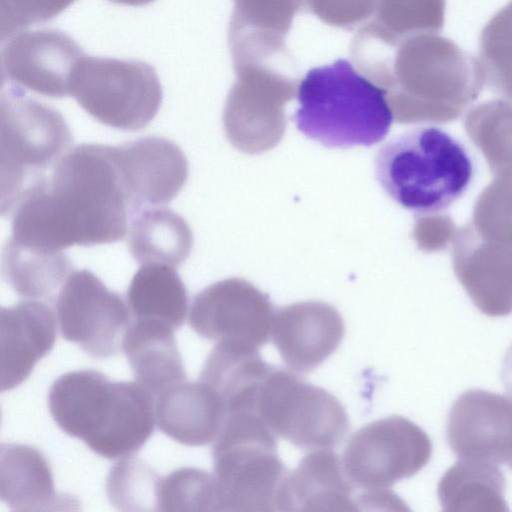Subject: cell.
<instances>
[{
	"mask_svg": "<svg viewBox=\"0 0 512 512\" xmlns=\"http://www.w3.org/2000/svg\"><path fill=\"white\" fill-rule=\"evenodd\" d=\"M9 240L46 252L124 238L130 208L114 146L70 149L12 212Z\"/></svg>",
	"mask_w": 512,
	"mask_h": 512,
	"instance_id": "cell-1",
	"label": "cell"
},
{
	"mask_svg": "<svg viewBox=\"0 0 512 512\" xmlns=\"http://www.w3.org/2000/svg\"><path fill=\"white\" fill-rule=\"evenodd\" d=\"M358 70L385 88L404 117L449 122L485 85L478 59L435 33L387 43L361 27L351 43Z\"/></svg>",
	"mask_w": 512,
	"mask_h": 512,
	"instance_id": "cell-2",
	"label": "cell"
},
{
	"mask_svg": "<svg viewBox=\"0 0 512 512\" xmlns=\"http://www.w3.org/2000/svg\"><path fill=\"white\" fill-rule=\"evenodd\" d=\"M153 395L138 382H113L86 369L61 375L49 390L50 413L66 434L110 459L129 457L151 437Z\"/></svg>",
	"mask_w": 512,
	"mask_h": 512,
	"instance_id": "cell-3",
	"label": "cell"
},
{
	"mask_svg": "<svg viewBox=\"0 0 512 512\" xmlns=\"http://www.w3.org/2000/svg\"><path fill=\"white\" fill-rule=\"evenodd\" d=\"M375 177L401 207L421 216L449 209L472 185L476 160L457 137L435 125L407 130L384 144Z\"/></svg>",
	"mask_w": 512,
	"mask_h": 512,
	"instance_id": "cell-4",
	"label": "cell"
},
{
	"mask_svg": "<svg viewBox=\"0 0 512 512\" xmlns=\"http://www.w3.org/2000/svg\"><path fill=\"white\" fill-rule=\"evenodd\" d=\"M296 96L297 129L328 148L372 146L392 126L387 90L343 58L307 71Z\"/></svg>",
	"mask_w": 512,
	"mask_h": 512,
	"instance_id": "cell-5",
	"label": "cell"
},
{
	"mask_svg": "<svg viewBox=\"0 0 512 512\" xmlns=\"http://www.w3.org/2000/svg\"><path fill=\"white\" fill-rule=\"evenodd\" d=\"M453 268L485 315L512 313V173L479 195L469 222L453 238Z\"/></svg>",
	"mask_w": 512,
	"mask_h": 512,
	"instance_id": "cell-6",
	"label": "cell"
},
{
	"mask_svg": "<svg viewBox=\"0 0 512 512\" xmlns=\"http://www.w3.org/2000/svg\"><path fill=\"white\" fill-rule=\"evenodd\" d=\"M219 511H274L290 472L277 455L276 435L253 411L228 414L214 441Z\"/></svg>",
	"mask_w": 512,
	"mask_h": 512,
	"instance_id": "cell-7",
	"label": "cell"
},
{
	"mask_svg": "<svg viewBox=\"0 0 512 512\" xmlns=\"http://www.w3.org/2000/svg\"><path fill=\"white\" fill-rule=\"evenodd\" d=\"M1 212L10 214L45 172L70 150L72 134L62 114L11 87L0 99Z\"/></svg>",
	"mask_w": 512,
	"mask_h": 512,
	"instance_id": "cell-8",
	"label": "cell"
},
{
	"mask_svg": "<svg viewBox=\"0 0 512 512\" xmlns=\"http://www.w3.org/2000/svg\"><path fill=\"white\" fill-rule=\"evenodd\" d=\"M70 96L100 123L136 131L154 119L163 92L155 69L146 62L83 55L71 78Z\"/></svg>",
	"mask_w": 512,
	"mask_h": 512,
	"instance_id": "cell-9",
	"label": "cell"
},
{
	"mask_svg": "<svg viewBox=\"0 0 512 512\" xmlns=\"http://www.w3.org/2000/svg\"><path fill=\"white\" fill-rule=\"evenodd\" d=\"M256 409L276 436L304 450L334 448L349 430L334 395L275 366L260 385Z\"/></svg>",
	"mask_w": 512,
	"mask_h": 512,
	"instance_id": "cell-10",
	"label": "cell"
},
{
	"mask_svg": "<svg viewBox=\"0 0 512 512\" xmlns=\"http://www.w3.org/2000/svg\"><path fill=\"white\" fill-rule=\"evenodd\" d=\"M432 443L426 432L402 416L368 423L349 439L343 468L351 482L379 492L418 473L429 462Z\"/></svg>",
	"mask_w": 512,
	"mask_h": 512,
	"instance_id": "cell-11",
	"label": "cell"
},
{
	"mask_svg": "<svg viewBox=\"0 0 512 512\" xmlns=\"http://www.w3.org/2000/svg\"><path fill=\"white\" fill-rule=\"evenodd\" d=\"M61 336L89 356L107 358L122 347L130 325L129 306L90 270H72L56 298Z\"/></svg>",
	"mask_w": 512,
	"mask_h": 512,
	"instance_id": "cell-12",
	"label": "cell"
},
{
	"mask_svg": "<svg viewBox=\"0 0 512 512\" xmlns=\"http://www.w3.org/2000/svg\"><path fill=\"white\" fill-rule=\"evenodd\" d=\"M189 325L209 340H232L260 347L269 340L273 322L268 299L237 280L215 283L196 295Z\"/></svg>",
	"mask_w": 512,
	"mask_h": 512,
	"instance_id": "cell-13",
	"label": "cell"
},
{
	"mask_svg": "<svg viewBox=\"0 0 512 512\" xmlns=\"http://www.w3.org/2000/svg\"><path fill=\"white\" fill-rule=\"evenodd\" d=\"M82 56L81 47L60 30L20 33L1 50L2 80L44 96L61 98L70 95L71 78Z\"/></svg>",
	"mask_w": 512,
	"mask_h": 512,
	"instance_id": "cell-14",
	"label": "cell"
},
{
	"mask_svg": "<svg viewBox=\"0 0 512 512\" xmlns=\"http://www.w3.org/2000/svg\"><path fill=\"white\" fill-rule=\"evenodd\" d=\"M446 431L459 458L512 468V396L481 389L462 393L451 406Z\"/></svg>",
	"mask_w": 512,
	"mask_h": 512,
	"instance_id": "cell-15",
	"label": "cell"
},
{
	"mask_svg": "<svg viewBox=\"0 0 512 512\" xmlns=\"http://www.w3.org/2000/svg\"><path fill=\"white\" fill-rule=\"evenodd\" d=\"M116 163L127 195L130 216L173 200L186 183L188 161L174 142L143 137L114 146Z\"/></svg>",
	"mask_w": 512,
	"mask_h": 512,
	"instance_id": "cell-16",
	"label": "cell"
},
{
	"mask_svg": "<svg viewBox=\"0 0 512 512\" xmlns=\"http://www.w3.org/2000/svg\"><path fill=\"white\" fill-rule=\"evenodd\" d=\"M345 334L339 312L322 302L287 306L273 317L271 337L283 362L306 373L318 367L338 348Z\"/></svg>",
	"mask_w": 512,
	"mask_h": 512,
	"instance_id": "cell-17",
	"label": "cell"
},
{
	"mask_svg": "<svg viewBox=\"0 0 512 512\" xmlns=\"http://www.w3.org/2000/svg\"><path fill=\"white\" fill-rule=\"evenodd\" d=\"M1 391L25 381L34 365L53 348L56 321L45 303L26 299L0 312Z\"/></svg>",
	"mask_w": 512,
	"mask_h": 512,
	"instance_id": "cell-18",
	"label": "cell"
},
{
	"mask_svg": "<svg viewBox=\"0 0 512 512\" xmlns=\"http://www.w3.org/2000/svg\"><path fill=\"white\" fill-rule=\"evenodd\" d=\"M302 0H233L228 45L233 65L285 55V39Z\"/></svg>",
	"mask_w": 512,
	"mask_h": 512,
	"instance_id": "cell-19",
	"label": "cell"
},
{
	"mask_svg": "<svg viewBox=\"0 0 512 512\" xmlns=\"http://www.w3.org/2000/svg\"><path fill=\"white\" fill-rule=\"evenodd\" d=\"M155 417L159 429L189 446L214 442L227 417L222 396L210 384L182 381L157 395Z\"/></svg>",
	"mask_w": 512,
	"mask_h": 512,
	"instance_id": "cell-20",
	"label": "cell"
},
{
	"mask_svg": "<svg viewBox=\"0 0 512 512\" xmlns=\"http://www.w3.org/2000/svg\"><path fill=\"white\" fill-rule=\"evenodd\" d=\"M353 488L339 456L329 449L315 450L288 473L280 489L278 510L355 511L358 503Z\"/></svg>",
	"mask_w": 512,
	"mask_h": 512,
	"instance_id": "cell-21",
	"label": "cell"
},
{
	"mask_svg": "<svg viewBox=\"0 0 512 512\" xmlns=\"http://www.w3.org/2000/svg\"><path fill=\"white\" fill-rule=\"evenodd\" d=\"M0 497L13 511L66 509L74 498L59 494L45 456L25 444H2Z\"/></svg>",
	"mask_w": 512,
	"mask_h": 512,
	"instance_id": "cell-22",
	"label": "cell"
},
{
	"mask_svg": "<svg viewBox=\"0 0 512 512\" xmlns=\"http://www.w3.org/2000/svg\"><path fill=\"white\" fill-rule=\"evenodd\" d=\"M173 329L159 320L136 318L122 339V349L137 382L152 395L186 378Z\"/></svg>",
	"mask_w": 512,
	"mask_h": 512,
	"instance_id": "cell-23",
	"label": "cell"
},
{
	"mask_svg": "<svg viewBox=\"0 0 512 512\" xmlns=\"http://www.w3.org/2000/svg\"><path fill=\"white\" fill-rule=\"evenodd\" d=\"M274 366L264 361L252 345L221 340L212 349L199 380L213 386L222 396L227 415L255 411L261 383Z\"/></svg>",
	"mask_w": 512,
	"mask_h": 512,
	"instance_id": "cell-24",
	"label": "cell"
},
{
	"mask_svg": "<svg viewBox=\"0 0 512 512\" xmlns=\"http://www.w3.org/2000/svg\"><path fill=\"white\" fill-rule=\"evenodd\" d=\"M192 232L178 213L166 207H148L134 216L128 228V247L141 265L176 268L189 256Z\"/></svg>",
	"mask_w": 512,
	"mask_h": 512,
	"instance_id": "cell-25",
	"label": "cell"
},
{
	"mask_svg": "<svg viewBox=\"0 0 512 512\" xmlns=\"http://www.w3.org/2000/svg\"><path fill=\"white\" fill-rule=\"evenodd\" d=\"M505 479L495 463L462 459L441 477L438 497L445 511L506 512Z\"/></svg>",
	"mask_w": 512,
	"mask_h": 512,
	"instance_id": "cell-26",
	"label": "cell"
},
{
	"mask_svg": "<svg viewBox=\"0 0 512 512\" xmlns=\"http://www.w3.org/2000/svg\"><path fill=\"white\" fill-rule=\"evenodd\" d=\"M127 302L136 318L159 320L179 328L187 314L188 293L174 267L144 264L130 282Z\"/></svg>",
	"mask_w": 512,
	"mask_h": 512,
	"instance_id": "cell-27",
	"label": "cell"
},
{
	"mask_svg": "<svg viewBox=\"0 0 512 512\" xmlns=\"http://www.w3.org/2000/svg\"><path fill=\"white\" fill-rule=\"evenodd\" d=\"M73 270L63 252H46L10 240L2 253V272L7 283L27 299L51 298Z\"/></svg>",
	"mask_w": 512,
	"mask_h": 512,
	"instance_id": "cell-28",
	"label": "cell"
},
{
	"mask_svg": "<svg viewBox=\"0 0 512 512\" xmlns=\"http://www.w3.org/2000/svg\"><path fill=\"white\" fill-rule=\"evenodd\" d=\"M445 7V0H377L374 18L364 27L392 44L412 35L442 30Z\"/></svg>",
	"mask_w": 512,
	"mask_h": 512,
	"instance_id": "cell-29",
	"label": "cell"
},
{
	"mask_svg": "<svg viewBox=\"0 0 512 512\" xmlns=\"http://www.w3.org/2000/svg\"><path fill=\"white\" fill-rule=\"evenodd\" d=\"M470 138L496 176L512 173V104L492 100L472 108L465 119Z\"/></svg>",
	"mask_w": 512,
	"mask_h": 512,
	"instance_id": "cell-30",
	"label": "cell"
},
{
	"mask_svg": "<svg viewBox=\"0 0 512 512\" xmlns=\"http://www.w3.org/2000/svg\"><path fill=\"white\" fill-rule=\"evenodd\" d=\"M478 61L485 84L512 99V1L482 29Z\"/></svg>",
	"mask_w": 512,
	"mask_h": 512,
	"instance_id": "cell-31",
	"label": "cell"
},
{
	"mask_svg": "<svg viewBox=\"0 0 512 512\" xmlns=\"http://www.w3.org/2000/svg\"><path fill=\"white\" fill-rule=\"evenodd\" d=\"M161 478L140 459L127 458L114 465L107 476L110 503L121 511L158 510Z\"/></svg>",
	"mask_w": 512,
	"mask_h": 512,
	"instance_id": "cell-32",
	"label": "cell"
},
{
	"mask_svg": "<svg viewBox=\"0 0 512 512\" xmlns=\"http://www.w3.org/2000/svg\"><path fill=\"white\" fill-rule=\"evenodd\" d=\"M158 511H219L214 474L182 467L161 478Z\"/></svg>",
	"mask_w": 512,
	"mask_h": 512,
	"instance_id": "cell-33",
	"label": "cell"
},
{
	"mask_svg": "<svg viewBox=\"0 0 512 512\" xmlns=\"http://www.w3.org/2000/svg\"><path fill=\"white\" fill-rule=\"evenodd\" d=\"M76 0H0V38L59 15Z\"/></svg>",
	"mask_w": 512,
	"mask_h": 512,
	"instance_id": "cell-34",
	"label": "cell"
},
{
	"mask_svg": "<svg viewBox=\"0 0 512 512\" xmlns=\"http://www.w3.org/2000/svg\"><path fill=\"white\" fill-rule=\"evenodd\" d=\"M377 0H302L303 8L329 26L352 29L375 11Z\"/></svg>",
	"mask_w": 512,
	"mask_h": 512,
	"instance_id": "cell-35",
	"label": "cell"
},
{
	"mask_svg": "<svg viewBox=\"0 0 512 512\" xmlns=\"http://www.w3.org/2000/svg\"><path fill=\"white\" fill-rule=\"evenodd\" d=\"M501 375L507 391L512 396V345L507 351L506 357L503 361Z\"/></svg>",
	"mask_w": 512,
	"mask_h": 512,
	"instance_id": "cell-36",
	"label": "cell"
},
{
	"mask_svg": "<svg viewBox=\"0 0 512 512\" xmlns=\"http://www.w3.org/2000/svg\"><path fill=\"white\" fill-rule=\"evenodd\" d=\"M113 3L127 5V6H143L147 5L154 0H109Z\"/></svg>",
	"mask_w": 512,
	"mask_h": 512,
	"instance_id": "cell-37",
	"label": "cell"
}]
</instances>
